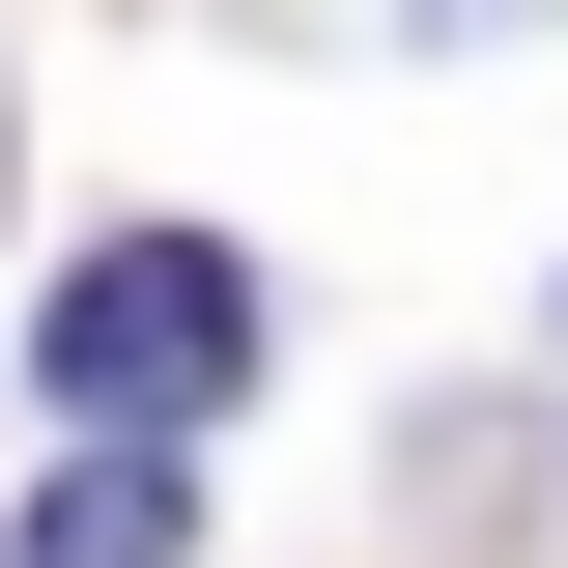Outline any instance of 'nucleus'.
<instances>
[{
    "instance_id": "obj_1",
    "label": "nucleus",
    "mask_w": 568,
    "mask_h": 568,
    "mask_svg": "<svg viewBox=\"0 0 568 568\" xmlns=\"http://www.w3.org/2000/svg\"><path fill=\"white\" fill-rule=\"evenodd\" d=\"M58 398L114 426V455L142 426H227L256 398V256H227V227H114V256L58 284Z\"/></svg>"
},
{
    "instance_id": "obj_2",
    "label": "nucleus",
    "mask_w": 568,
    "mask_h": 568,
    "mask_svg": "<svg viewBox=\"0 0 568 568\" xmlns=\"http://www.w3.org/2000/svg\"><path fill=\"white\" fill-rule=\"evenodd\" d=\"M29 568H200V511H171V455H85V484L29 511Z\"/></svg>"
}]
</instances>
